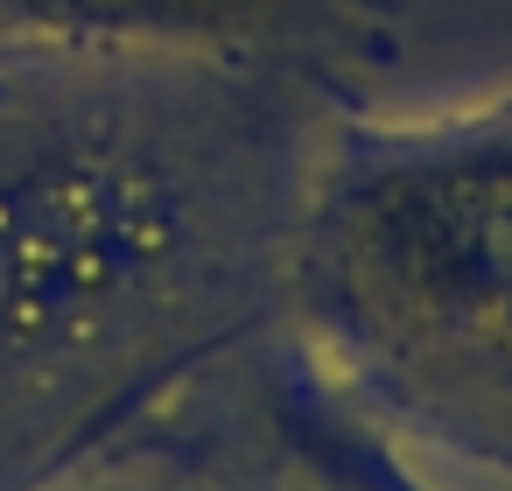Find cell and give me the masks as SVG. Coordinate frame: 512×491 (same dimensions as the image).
Masks as SVG:
<instances>
[{
  "instance_id": "2",
  "label": "cell",
  "mask_w": 512,
  "mask_h": 491,
  "mask_svg": "<svg viewBox=\"0 0 512 491\" xmlns=\"http://www.w3.org/2000/svg\"><path fill=\"white\" fill-rule=\"evenodd\" d=\"M274 337L421 491H512V92L323 120Z\"/></svg>"
},
{
  "instance_id": "3",
  "label": "cell",
  "mask_w": 512,
  "mask_h": 491,
  "mask_svg": "<svg viewBox=\"0 0 512 491\" xmlns=\"http://www.w3.org/2000/svg\"><path fill=\"white\" fill-rule=\"evenodd\" d=\"M43 491H421L274 330L190 372Z\"/></svg>"
},
{
  "instance_id": "4",
  "label": "cell",
  "mask_w": 512,
  "mask_h": 491,
  "mask_svg": "<svg viewBox=\"0 0 512 491\" xmlns=\"http://www.w3.org/2000/svg\"><path fill=\"white\" fill-rule=\"evenodd\" d=\"M141 50L288 71L344 106L393 71L400 36L386 0H0V57Z\"/></svg>"
},
{
  "instance_id": "1",
  "label": "cell",
  "mask_w": 512,
  "mask_h": 491,
  "mask_svg": "<svg viewBox=\"0 0 512 491\" xmlns=\"http://www.w3.org/2000/svg\"><path fill=\"white\" fill-rule=\"evenodd\" d=\"M344 99L225 57H0V491H43L274 330Z\"/></svg>"
}]
</instances>
